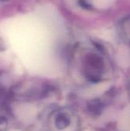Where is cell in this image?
I'll return each mask as SVG.
<instances>
[{
  "label": "cell",
  "instance_id": "3957f363",
  "mask_svg": "<svg viewBox=\"0 0 130 131\" xmlns=\"http://www.w3.org/2000/svg\"><path fill=\"white\" fill-rule=\"evenodd\" d=\"M115 0H93V3L99 8H107Z\"/></svg>",
  "mask_w": 130,
  "mask_h": 131
},
{
  "label": "cell",
  "instance_id": "7a4b0ae2",
  "mask_svg": "<svg viewBox=\"0 0 130 131\" xmlns=\"http://www.w3.org/2000/svg\"><path fill=\"white\" fill-rule=\"evenodd\" d=\"M118 58L120 59V64H124L125 66L129 64L130 60L129 51L126 48H123L120 49V52H119Z\"/></svg>",
  "mask_w": 130,
  "mask_h": 131
},
{
  "label": "cell",
  "instance_id": "6da1fadb",
  "mask_svg": "<svg viewBox=\"0 0 130 131\" xmlns=\"http://www.w3.org/2000/svg\"><path fill=\"white\" fill-rule=\"evenodd\" d=\"M120 126L123 130H130V107L126 109L123 114L120 118Z\"/></svg>",
  "mask_w": 130,
  "mask_h": 131
}]
</instances>
